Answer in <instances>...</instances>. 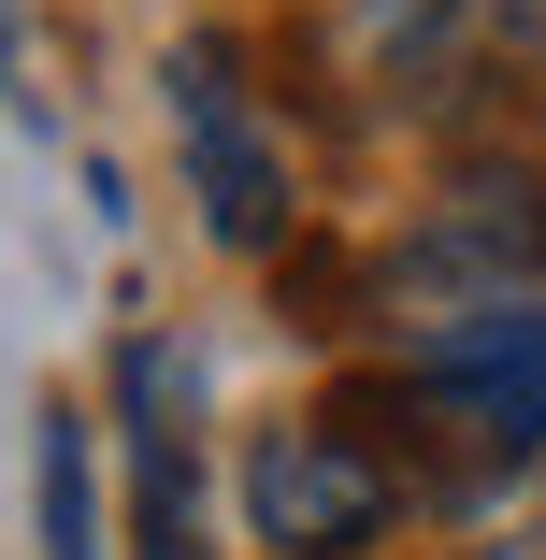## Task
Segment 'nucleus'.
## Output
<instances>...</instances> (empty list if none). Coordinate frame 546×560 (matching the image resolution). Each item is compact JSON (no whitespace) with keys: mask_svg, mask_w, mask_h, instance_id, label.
Returning a JSON list of instances; mask_svg holds the SVG:
<instances>
[{"mask_svg":"<svg viewBox=\"0 0 546 560\" xmlns=\"http://www.w3.org/2000/svg\"><path fill=\"white\" fill-rule=\"evenodd\" d=\"M360 72L388 116H518L546 101V0H360Z\"/></svg>","mask_w":546,"mask_h":560,"instance_id":"obj_1","label":"nucleus"},{"mask_svg":"<svg viewBox=\"0 0 546 560\" xmlns=\"http://www.w3.org/2000/svg\"><path fill=\"white\" fill-rule=\"evenodd\" d=\"M374 273H388V316H489V302H532V273H546V173H532V159H475L461 187L417 201V231H403Z\"/></svg>","mask_w":546,"mask_h":560,"instance_id":"obj_2","label":"nucleus"},{"mask_svg":"<svg viewBox=\"0 0 546 560\" xmlns=\"http://www.w3.org/2000/svg\"><path fill=\"white\" fill-rule=\"evenodd\" d=\"M403 402L461 431L446 475H518L546 445V302H489V316H431L403 346Z\"/></svg>","mask_w":546,"mask_h":560,"instance_id":"obj_3","label":"nucleus"},{"mask_svg":"<svg viewBox=\"0 0 546 560\" xmlns=\"http://www.w3.org/2000/svg\"><path fill=\"white\" fill-rule=\"evenodd\" d=\"M245 517H259L274 560H360L403 517V475L374 460L346 417H288V431L245 445Z\"/></svg>","mask_w":546,"mask_h":560,"instance_id":"obj_4","label":"nucleus"},{"mask_svg":"<svg viewBox=\"0 0 546 560\" xmlns=\"http://www.w3.org/2000/svg\"><path fill=\"white\" fill-rule=\"evenodd\" d=\"M173 130H187V187H201V231L216 245H288V159L245 101L231 30H187L173 44Z\"/></svg>","mask_w":546,"mask_h":560,"instance_id":"obj_5","label":"nucleus"},{"mask_svg":"<svg viewBox=\"0 0 546 560\" xmlns=\"http://www.w3.org/2000/svg\"><path fill=\"white\" fill-rule=\"evenodd\" d=\"M187 360L173 346H130V431H144V546L130 560H201V475H187Z\"/></svg>","mask_w":546,"mask_h":560,"instance_id":"obj_6","label":"nucleus"},{"mask_svg":"<svg viewBox=\"0 0 546 560\" xmlns=\"http://www.w3.org/2000/svg\"><path fill=\"white\" fill-rule=\"evenodd\" d=\"M44 560H101V489H86V417H44Z\"/></svg>","mask_w":546,"mask_h":560,"instance_id":"obj_7","label":"nucleus"},{"mask_svg":"<svg viewBox=\"0 0 546 560\" xmlns=\"http://www.w3.org/2000/svg\"><path fill=\"white\" fill-rule=\"evenodd\" d=\"M461 560H546V532H518V546H461Z\"/></svg>","mask_w":546,"mask_h":560,"instance_id":"obj_8","label":"nucleus"}]
</instances>
